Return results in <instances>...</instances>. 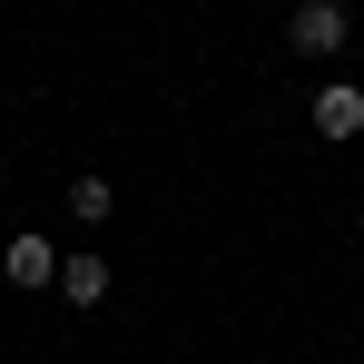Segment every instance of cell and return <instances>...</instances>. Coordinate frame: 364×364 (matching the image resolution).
I'll use <instances>...</instances> for the list:
<instances>
[{
  "instance_id": "obj_4",
  "label": "cell",
  "mask_w": 364,
  "mask_h": 364,
  "mask_svg": "<svg viewBox=\"0 0 364 364\" xmlns=\"http://www.w3.org/2000/svg\"><path fill=\"white\" fill-rule=\"evenodd\" d=\"M60 305L69 315H99V305H109V256H99V246H69L60 256Z\"/></svg>"
},
{
  "instance_id": "obj_2",
  "label": "cell",
  "mask_w": 364,
  "mask_h": 364,
  "mask_svg": "<svg viewBox=\"0 0 364 364\" xmlns=\"http://www.w3.org/2000/svg\"><path fill=\"white\" fill-rule=\"evenodd\" d=\"M305 119H315V138H335V148H355V138H364V79H315V99H305Z\"/></svg>"
},
{
  "instance_id": "obj_3",
  "label": "cell",
  "mask_w": 364,
  "mask_h": 364,
  "mask_svg": "<svg viewBox=\"0 0 364 364\" xmlns=\"http://www.w3.org/2000/svg\"><path fill=\"white\" fill-rule=\"evenodd\" d=\"M60 256H69L60 237H10L0 246V276H10L20 296H50V286H60Z\"/></svg>"
},
{
  "instance_id": "obj_5",
  "label": "cell",
  "mask_w": 364,
  "mask_h": 364,
  "mask_svg": "<svg viewBox=\"0 0 364 364\" xmlns=\"http://www.w3.org/2000/svg\"><path fill=\"white\" fill-rule=\"evenodd\" d=\"M109 207H119V187L99 178V168H79V178H69V227H109Z\"/></svg>"
},
{
  "instance_id": "obj_6",
  "label": "cell",
  "mask_w": 364,
  "mask_h": 364,
  "mask_svg": "<svg viewBox=\"0 0 364 364\" xmlns=\"http://www.w3.org/2000/svg\"><path fill=\"white\" fill-rule=\"evenodd\" d=\"M0 187H10V168H0Z\"/></svg>"
},
{
  "instance_id": "obj_1",
  "label": "cell",
  "mask_w": 364,
  "mask_h": 364,
  "mask_svg": "<svg viewBox=\"0 0 364 364\" xmlns=\"http://www.w3.org/2000/svg\"><path fill=\"white\" fill-rule=\"evenodd\" d=\"M345 40H355V10L345 0H296L286 10V50L296 60H345Z\"/></svg>"
}]
</instances>
